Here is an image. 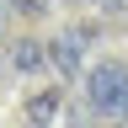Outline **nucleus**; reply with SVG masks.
I'll list each match as a JSON object with an SVG mask.
<instances>
[{
  "label": "nucleus",
  "mask_w": 128,
  "mask_h": 128,
  "mask_svg": "<svg viewBox=\"0 0 128 128\" xmlns=\"http://www.w3.org/2000/svg\"><path fill=\"white\" fill-rule=\"evenodd\" d=\"M86 96H91V112H102V118H128V70L118 59H107V64H96L91 80H86Z\"/></svg>",
  "instance_id": "f257e3e1"
},
{
  "label": "nucleus",
  "mask_w": 128,
  "mask_h": 128,
  "mask_svg": "<svg viewBox=\"0 0 128 128\" xmlns=\"http://www.w3.org/2000/svg\"><path fill=\"white\" fill-rule=\"evenodd\" d=\"M11 70H22V75H38V70H48V43H38V38H22L11 48Z\"/></svg>",
  "instance_id": "20e7f679"
},
{
  "label": "nucleus",
  "mask_w": 128,
  "mask_h": 128,
  "mask_svg": "<svg viewBox=\"0 0 128 128\" xmlns=\"http://www.w3.org/2000/svg\"><path fill=\"white\" fill-rule=\"evenodd\" d=\"M96 38L91 27H75V32H59L54 43H48V70H59L64 80L80 75V59H86V43Z\"/></svg>",
  "instance_id": "f03ea898"
},
{
  "label": "nucleus",
  "mask_w": 128,
  "mask_h": 128,
  "mask_svg": "<svg viewBox=\"0 0 128 128\" xmlns=\"http://www.w3.org/2000/svg\"><path fill=\"white\" fill-rule=\"evenodd\" d=\"M96 6H107V11H123V6H128V0H96Z\"/></svg>",
  "instance_id": "39448f33"
},
{
  "label": "nucleus",
  "mask_w": 128,
  "mask_h": 128,
  "mask_svg": "<svg viewBox=\"0 0 128 128\" xmlns=\"http://www.w3.org/2000/svg\"><path fill=\"white\" fill-rule=\"evenodd\" d=\"M118 128H128V118H118Z\"/></svg>",
  "instance_id": "423d86ee"
},
{
  "label": "nucleus",
  "mask_w": 128,
  "mask_h": 128,
  "mask_svg": "<svg viewBox=\"0 0 128 128\" xmlns=\"http://www.w3.org/2000/svg\"><path fill=\"white\" fill-rule=\"evenodd\" d=\"M22 112H27V123H38V128H48V123H54L59 112H64V91H54V86H48V91H32Z\"/></svg>",
  "instance_id": "7ed1b4c3"
}]
</instances>
